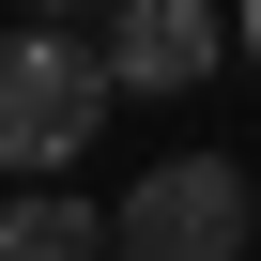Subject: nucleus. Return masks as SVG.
<instances>
[{
    "mask_svg": "<svg viewBox=\"0 0 261 261\" xmlns=\"http://www.w3.org/2000/svg\"><path fill=\"white\" fill-rule=\"evenodd\" d=\"M246 230H261L246 169H230V154H169V169H139V185H123L108 261H246Z\"/></svg>",
    "mask_w": 261,
    "mask_h": 261,
    "instance_id": "nucleus-1",
    "label": "nucleus"
},
{
    "mask_svg": "<svg viewBox=\"0 0 261 261\" xmlns=\"http://www.w3.org/2000/svg\"><path fill=\"white\" fill-rule=\"evenodd\" d=\"M92 123H108V62H92L77 31H0V169L46 185Z\"/></svg>",
    "mask_w": 261,
    "mask_h": 261,
    "instance_id": "nucleus-2",
    "label": "nucleus"
},
{
    "mask_svg": "<svg viewBox=\"0 0 261 261\" xmlns=\"http://www.w3.org/2000/svg\"><path fill=\"white\" fill-rule=\"evenodd\" d=\"M108 92H200L215 62H230V16L215 0H108Z\"/></svg>",
    "mask_w": 261,
    "mask_h": 261,
    "instance_id": "nucleus-3",
    "label": "nucleus"
},
{
    "mask_svg": "<svg viewBox=\"0 0 261 261\" xmlns=\"http://www.w3.org/2000/svg\"><path fill=\"white\" fill-rule=\"evenodd\" d=\"M0 261H108V215L62 200V185H31V200H0Z\"/></svg>",
    "mask_w": 261,
    "mask_h": 261,
    "instance_id": "nucleus-4",
    "label": "nucleus"
},
{
    "mask_svg": "<svg viewBox=\"0 0 261 261\" xmlns=\"http://www.w3.org/2000/svg\"><path fill=\"white\" fill-rule=\"evenodd\" d=\"M62 16H77V0H31V31H62Z\"/></svg>",
    "mask_w": 261,
    "mask_h": 261,
    "instance_id": "nucleus-5",
    "label": "nucleus"
},
{
    "mask_svg": "<svg viewBox=\"0 0 261 261\" xmlns=\"http://www.w3.org/2000/svg\"><path fill=\"white\" fill-rule=\"evenodd\" d=\"M246 62H261V0H246Z\"/></svg>",
    "mask_w": 261,
    "mask_h": 261,
    "instance_id": "nucleus-6",
    "label": "nucleus"
}]
</instances>
